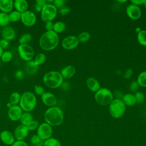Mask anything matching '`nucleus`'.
I'll use <instances>...</instances> for the list:
<instances>
[{
    "label": "nucleus",
    "instance_id": "1",
    "mask_svg": "<svg viewBox=\"0 0 146 146\" xmlns=\"http://www.w3.org/2000/svg\"><path fill=\"white\" fill-rule=\"evenodd\" d=\"M44 119L46 123L52 127L60 125L64 120L63 112L56 106L49 107L44 113Z\"/></svg>",
    "mask_w": 146,
    "mask_h": 146
},
{
    "label": "nucleus",
    "instance_id": "2",
    "mask_svg": "<svg viewBox=\"0 0 146 146\" xmlns=\"http://www.w3.org/2000/svg\"><path fill=\"white\" fill-rule=\"evenodd\" d=\"M59 42L58 34L54 31H48L44 32L40 36L39 40V44L43 50L51 51L58 46Z\"/></svg>",
    "mask_w": 146,
    "mask_h": 146
},
{
    "label": "nucleus",
    "instance_id": "3",
    "mask_svg": "<svg viewBox=\"0 0 146 146\" xmlns=\"http://www.w3.org/2000/svg\"><path fill=\"white\" fill-rule=\"evenodd\" d=\"M44 84L50 88H57L61 86L63 78L59 71H50L44 74L43 76Z\"/></svg>",
    "mask_w": 146,
    "mask_h": 146
},
{
    "label": "nucleus",
    "instance_id": "4",
    "mask_svg": "<svg viewBox=\"0 0 146 146\" xmlns=\"http://www.w3.org/2000/svg\"><path fill=\"white\" fill-rule=\"evenodd\" d=\"M37 100L36 96L30 91H26L21 95L19 106L25 112H31L36 107Z\"/></svg>",
    "mask_w": 146,
    "mask_h": 146
},
{
    "label": "nucleus",
    "instance_id": "5",
    "mask_svg": "<svg viewBox=\"0 0 146 146\" xmlns=\"http://www.w3.org/2000/svg\"><path fill=\"white\" fill-rule=\"evenodd\" d=\"M125 105L120 99H113L109 104V112L111 116L115 119L121 117L125 113Z\"/></svg>",
    "mask_w": 146,
    "mask_h": 146
},
{
    "label": "nucleus",
    "instance_id": "6",
    "mask_svg": "<svg viewBox=\"0 0 146 146\" xmlns=\"http://www.w3.org/2000/svg\"><path fill=\"white\" fill-rule=\"evenodd\" d=\"M95 99L100 105H109L113 99L112 91L107 88H100L95 94Z\"/></svg>",
    "mask_w": 146,
    "mask_h": 146
},
{
    "label": "nucleus",
    "instance_id": "7",
    "mask_svg": "<svg viewBox=\"0 0 146 146\" xmlns=\"http://www.w3.org/2000/svg\"><path fill=\"white\" fill-rule=\"evenodd\" d=\"M57 13L58 9L52 3H47L41 10L40 18L45 23L51 22L55 18Z\"/></svg>",
    "mask_w": 146,
    "mask_h": 146
},
{
    "label": "nucleus",
    "instance_id": "8",
    "mask_svg": "<svg viewBox=\"0 0 146 146\" xmlns=\"http://www.w3.org/2000/svg\"><path fill=\"white\" fill-rule=\"evenodd\" d=\"M18 52L20 58L26 62L32 60L35 55L33 48L29 44H19Z\"/></svg>",
    "mask_w": 146,
    "mask_h": 146
},
{
    "label": "nucleus",
    "instance_id": "9",
    "mask_svg": "<svg viewBox=\"0 0 146 146\" xmlns=\"http://www.w3.org/2000/svg\"><path fill=\"white\" fill-rule=\"evenodd\" d=\"M52 133V127L46 122L40 124L36 129V135L44 141L51 137Z\"/></svg>",
    "mask_w": 146,
    "mask_h": 146
},
{
    "label": "nucleus",
    "instance_id": "10",
    "mask_svg": "<svg viewBox=\"0 0 146 146\" xmlns=\"http://www.w3.org/2000/svg\"><path fill=\"white\" fill-rule=\"evenodd\" d=\"M21 21L26 26L31 27L36 22V16L35 14L30 10H27L21 13Z\"/></svg>",
    "mask_w": 146,
    "mask_h": 146
},
{
    "label": "nucleus",
    "instance_id": "11",
    "mask_svg": "<svg viewBox=\"0 0 146 146\" xmlns=\"http://www.w3.org/2000/svg\"><path fill=\"white\" fill-rule=\"evenodd\" d=\"M79 42L77 36L74 35H69L65 37L62 42L63 48L66 50H70L75 48L79 44Z\"/></svg>",
    "mask_w": 146,
    "mask_h": 146
},
{
    "label": "nucleus",
    "instance_id": "12",
    "mask_svg": "<svg viewBox=\"0 0 146 146\" xmlns=\"http://www.w3.org/2000/svg\"><path fill=\"white\" fill-rule=\"evenodd\" d=\"M126 14L130 19L137 20L141 17V10L139 6L131 3L127 7Z\"/></svg>",
    "mask_w": 146,
    "mask_h": 146
},
{
    "label": "nucleus",
    "instance_id": "13",
    "mask_svg": "<svg viewBox=\"0 0 146 146\" xmlns=\"http://www.w3.org/2000/svg\"><path fill=\"white\" fill-rule=\"evenodd\" d=\"M29 132L27 127L21 124L15 127L13 134L15 140L23 141L27 137Z\"/></svg>",
    "mask_w": 146,
    "mask_h": 146
},
{
    "label": "nucleus",
    "instance_id": "14",
    "mask_svg": "<svg viewBox=\"0 0 146 146\" xmlns=\"http://www.w3.org/2000/svg\"><path fill=\"white\" fill-rule=\"evenodd\" d=\"M22 113L23 110L18 105L12 106L9 108L7 112L9 118L13 121L19 120Z\"/></svg>",
    "mask_w": 146,
    "mask_h": 146
},
{
    "label": "nucleus",
    "instance_id": "15",
    "mask_svg": "<svg viewBox=\"0 0 146 146\" xmlns=\"http://www.w3.org/2000/svg\"><path fill=\"white\" fill-rule=\"evenodd\" d=\"M41 100L43 103L49 107L55 106L57 103V99L54 94L50 92H45L41 96Z\"/></svg>",
    "mask_w": 146,
    "mask_h": 146
},
{
    "label": "nucleus",
    "instance_id": "16",
    "mask_svg": "<svg viewBox=\"0 0 146 146\" xmlns=\"http://www.w3.org/2000/svg\"><path fill=\"white\" fill-rule=\"evenodd\" d=\"M0 140L5 145L11 146L15 141L14 134L9 130H3L0 133Z\"/></svg>",
    "mask_w": 146,
    "mask_h": 146
},
{
    "label": "nucleus",
    "instance_id": "17",
    "mask_svg": "<svg viewBox=\"0 0 146 146\" xmlns=\"http://www.w3.org/2000/svg\"><path fill=\"white\" fill-rule=\"evenodd\" d=\"M15 31L11 26H6L3 28L1 31L2 38L8 41L13 40L15 36Z\"/></svg>",
    "mask_w": 146,
    "mask_h": 146
},
{
    "label": "nucleus",
    "instance_id": "18",
    "mask_svg": "<svg viewBox=\"0 0 146 146\" xmlns=\"http://www.w3.org/2000/svg\"><path fill=\"white\" fill-rule=\"evenodd\" d=\"M14 8L13 0H0V10L1 12L9 14Z\"/></svg>",
    "mask_w": 146,
    "mask_h": 146
},
{
    "label": "nucleus",
    "instance_id": "19",
    "mask_svg": "<svg viewBox=\"0 0 146 146\" xmlns=\"http://www.w3.org/2000/svg\"><path fill=\"white\" fill-rule=\"evenodd\" d=\"M86 84L88 88L94 92H96L100 88L99 81L94 77H88L86 80Z\"/></svg>",
    "mask_w": 146,
    "mask_h": 146
},
{
    "label": "nucleus",
    "instance_id": "20",
    "mask_svg": "<svg viewBox=\"0 0 146 146\" xmlns=\"http://www.w3.org/2000/svg\"><path fill=\"white\" fill-rule=\"evenodd\" d=\"M76 73V68L74 66L71 65H68L61 70L60 74L63 79H68L71 78Z\"/></svg>",
    "mask_w": 146,
    "mask_h": 146
},
{
    "label": "nucleus",
    "instance_id": "21",
    "mask_svg": "<svg viewBox=\"0 0 146 146\" xmlns=\"http://www.w3.org/2000/svg\"><path fill=\"white\" fill-rule=\"evenodd\" d=\"M14 7L15 10L22 13L28 10L29 3L26 0H15L14 1Z\"/></svg>",
    "mask_w": 146,
    "mask_h": 146
},
{
    "label": "nucleus",
    "instance_id": "22",
    "mask_svg": "<svg viewBox=\"0 0 146 146\" xmlns=\"http://www.w3.org/2000/svg\"><path fill=\"white\" fill-rule=\"evenodd\" d=\"M38 67L39 66H36L34 61L32 60L29 62H26L24 68L27 74L29 75H34L37 72Z\"/></svg>",
    "mask_w": 146,
    "mask_h": 146
},
{
    "label": "nucleus",
    "instance_id": "23",
    "mask_svg": "<svg viewBox=\"0 0 146 146\" xmlns=\"http://www.w3.org/2000/svg\"><path fill=\"white\" fill-rule=\"evenodd\" d=\"M121 100L124 104L127 106H133L136 103V99L134 95L130 93L124 95Z\"/></svg>",
    "mask_w": 146,
    "mask_h": 146
},
{
    "label": "nucleus",
    "instance_id": "24",
    "mask_svg": "<svg viewBox=\"0 0 146 146\" xmlns=\"http://www.w3.org/2000/svg\"><path fill=\"white\" fill-rule=\"evenodd\" d=\"M33 120H34L33 115L30 112H23L19 121L21 124L26 126Z\"/></svg>",
    "mask_w": 146,
    "mask_h": 146
},
{
    "label": "nucleus",
    "instance_id": "25",
    "mask_svg": "<svg viewBox=\"0 0 146 146\" xmlns=\"http://www.w3.org/2000/svg\"><path fill=\"white\" fill-rule=\"evenodd\" d=\"M21 97V95L19 92H14L10 95L9 103L12 106L18 105V104H19Z\"/></svg>",
    "mask_w": 146,
    "mask_h": 146
},
{
    "label": "nucleus",
    "instance_id": "26",
    "mask_svg": "<svg viewBox=\"0 0 146 146\" xmlns=\"http://www.w3.org/2000/svg\"><path fill=\"white\" fill-rule=\"evenodd\" d=\"M66 29V25L62 21H57L54 23L53 31L56 34L63 33Z\"/></svg>",
    "mask_w": 146,
    "mask_h": 146
},
{
    "label": "nucleus",
    "instance_id": "27",
    "mask_svg": "<svg viewBox=\"0 0 146 146\" xmlns=\"http://www.w3.org/2000/svg\"><path fill=\"white\" fill-rule=\"evenodd\" d=\"M44 141L36 134L33 135L30 139V143L33 146H43Z\"/></svg>",
    "mask_w": 146,
    "mask_h": 146
},
{
    "label": "nucleus",
    "instance_id": "28",
    "mask_svg": "<svg viewBox=\"0 0 146 146\" xmlns=\"http://www.w3.org/2000/svg\"><path fill=\"white\" fill-rule=\"evenodd\" d=\"M46 60V56L43 52H39L36 55L34 59L33 60L35 64L39 66L42 64H43Z\"/></svg>",
    "mask_w": 146,
    "mask_h": 146
},
{
    "label": "nucleus",
    "instance_id": "29",
    "mask_svg": "<svg viewBox=\"0 0 146 146\" xmlns=\"http://www.w3.org/2000/svg\"><path fill=\"white\" fill-rule=\"evenodd\" d=\"M136 81L140 87H146V71L139 73Z\"/></svg>",
    "mask_w": 146,
    "mask_h": 146
},
{
    "label": "nucleus",
    "instance_id": "30",
    "mask_svg": "<svg viewBox=\"0 0 146 146\" xmlns=\"http://www.w3.org/2000/svg\"><path fill=\"white\" fill-rule=\"evenodd\" d=\"M9 17L10 22H16L21 20V13L17 10H13L9 14Z\"/></svg>",
    "mask_w": 146,
    "mask_h": 146
},
{
    "label": "nucleus",
    "instance_id": "31",
    "mask_svg": "<svg viewBox=\"0 0 146 146\" xmlns=\"http://www.w3.org/2000/svg\"><path fill=\"white\" fill-rule=\"evenodd\" d=\"M9 14L5 13L0 12V26L6 27L10 23Z\"/></svg>",
    "mask_w": 146,
    "mask_h": 146
},
{
    "label": "nucleus",
    "instance_id": "32",
    "mask_svg": "<svg viewBox=\"0 0 146 146\" xmlns=\"http://www.w3.org/2000/svg\"><path fill=\"white\" fill-rule=\"evenodd\" d=\"M137 40L138 43L143 46H146V30H141L137 34Z\"/></svg>",
    "mask_w": 146,
    "mask_h": 146
},
{
    "label": "nucleus",
    "instance_id": "33",
    "mask_svg": "<svg viewBox=\"0 0 146 146\" xmlns=\"http://www.w3.org/2000/svg\"><path fill=\"white\" fill-rule=\"evenodd\" d=\"M43 146H62V145L57 139L51 137L44 141Z\"/></svg>",
    "mask_w": 146,
    "mask_h": 146
},
{
    "label": "nucleus",
    "instance_id": "34",
    "mask_svg": "<svg viewBox=\"0 0 146 146\" xmlns=\"http://www.w3.org/2000/svg\"><path fill=\"white\" fill-rule=\"evenodd\" d=\"M77 38L79 43H85L90 40L91 38V35L87 31H83L80 33Z\"/></svg>",
    "mask_w": 146,
    "mask_h": 146
},
{
    "label": "nucleus",
    "instance_id": "35",
    "mask_svg": "<svg viewBox=\"0 0 146 146\" xmlns=\"http://www.w3.org/2000/svg\"><path fill=\"white\" fill-rule=\"evenodd\" d=\"M32 35L29 33H25L19 39V44H28L32 40Z\"/></svg>",
    "mask_w": 146,
    "mask_h": 146
},
{
    "label": "nucleus",
    "instance_id": "36",
    "mask_svg": "<svg viewBox=\"0 0 146 146\" xmlns=\"http://www.w3.org/2000/svg\"><path fill=\"white\" fill-rule=\"evenodd\" d=\"M12 59H13V54L10 51H3L1 57V60L5 63L9 62Z\"/></svg>",
    "mask_w": 146,
    "mask_h": 146
},
{
    "label": "nucleus",
    "instance_id": "37",
    "mask_svg": "<svg viewBox=\"0 0 146 146\" xmlns=\"http://www.w3.org/2000/svg\"><path fill=\"white\" fill-rule=\"evenodd\" d=\"M39 124H40L39 123L38 121L35 120H33L31 122H30L26 125V127H27L29 131H33L37 129Z\"/></svg>",
    "mask_w": 146,
    "mask_h": 146
},
{
    "label": "nucleus",
    "instance_id": "38",
    "mask_svg": "<svg viewBox=\"0 0 146 146\" xmlns=\"http://www.w3.org/2000/svg\"><path fill=\"white\" fill-rule=\"evenodd\" d=\"M134 96L135 97L136 103L141 104V103H143L144 102L145 95H144V94L142 92L137 91V92H135Z\"/></svg>",
    "mask_w": 146,
    "mask_h": 146
},
{
    "label": "nucleus",
    "instance_id": "39",
    "mask_svg": "<svg viewBox=\"0 0 146 146\" xmlns=\"http://www.w3.org/2000/svg\"><path fill=\"white\" fill-rule=\"evenodd\" d=\"M34 91L35 94L40 96L45 92L44 88L40 85H35L34 88Z\"/></svg>",
    "mask_w": 146,
    "mask_h": 146
},
{
    "label": "nucleus",
    "instance_id": "40",
    "mask_svg": "<svg viewBox=\"0 0 146 146\" xmlns=\"http://www.w3.org/2000/svg\"><path fill=\"white\" fill-rule=\"evenodd\" d=\"M139 87V85L138 84L137 81H132L129 84V90L133 92H137Z\"/></svg>",
    "mask_w": 146,
    "mask_h": 146
},
{
    "label": "nucleus",
    "instance_id": "41",
    "mask_svg": "<svg viewBox=\"0 0 146 146\" xmlns=\"http://www.w3.org/2000/svg\"><path fill=\"white\" fill-rule=\"evenodd\" d=\"M65 1L64 0H54L53 1V5L58 9H60L65 5Z\"/></svg>",
    "mask_w": 146,
    "mask_h": 146
},
{
    "label": "nucleus",
    "instance_id": "42",
    "mask_svg": "<svg viewBox=\"0 0 146 146\" xmlns=\"http://www.w3.org/2000/svg\"><path fill=\"white\" fill-rule=\"evenodd\" d=\"M70 11H71V9L69 7L64 6L62 8L59 9V14L60 15H66L68 14V13H69Z\"/></svg>",
    "mask_w": 146,
    "mask_h": 146
},
{
    "label": "nucleus",
    "instance_id": "43",
    "mask_svg": "<svg viewBox=\"0 0 146 146\" xmlns=\"http://www.w3.org/2000/svg\"><path fill=\"white\" fill-rule=\"evenodd\" d=\"M10 43L9 41L4 39H0V46L1 47V48L3 50V49H7L9 46Z\"/></svg>",
    "mask_w": 146,
    "mask_h": 146
},
{
    "label": "nucleus",
    "instance_id": "44",
    "mask_svg": "<svg viewBox=\"0 0 146 146\" xmlns=\"http://www.w3.org/2000/svg\"><path fill=\"white\" fill-rule=\"evenodd\" d=\"M11 146H29V145L25 140H15Z\"/></svg>",
    "mask_w": 146,
    "mask_h": 146
},
{
    "label": "nucleus",
    "instance_id": "45",
    "mask_svg": "<svg viewBox=\"0 0 146 146\" xmlns=\"http://www.w3.org/2000/svg\"><path fill=\"white\" fill-rule=\"evenodd\" d=\"M53 27H54V23L52 22V21L45 23L44 27H45V29L46 30V31H53Z\"/></svg>",
    "mask_w": 146,
    "mask_h": 146
},
{
    "label": "nucleus",
    "instance_id": "46",
    "mask_svg": "<svg viewBox=\"0 0 146 146\" xmlns=\"http://www.w3.org/2000/svg\"><path fill=\"white\" fill-rule=\"evenodd\" d=\"M132 74H133V70L131 68H129V69L127 70L125 72V73L124 74V78L125 79H128L132 76Z\"/></svg>",
    "mask_w": 146,
    "mask_h": 146
},
{
    "label": "nucleus",
    "instance_id": "47",
    "mask_svg": "<svg viewBox=\"0 0 146 146\" xmlns=\"http://www.w3.org/2000/svg\"><path fill=\"white\" fill-rule=\"evenodd\" d=\"M23 72L22 70H17L15 72V77L17 78V79H21L23 78Z\"/></svg>",
    "mask_w": 146,
    "mask_h": 146
},
{
    "label": "nucleus",
    "instance_id": "48",
    "mask_svg": "<svg viewBox=\"0 0 146 146\" xmlns=\"http://www.w3.org/2000/svg\"><path fill=\"white\" fill-rule=\"evenodd\" d=\"M47 3V2L46 0H36L35 1V4L40 6L42 7H43Z\"/></svg>",
    "mask_w": 146,
    "mask_h": 146
},
{
    "label": "nucleus",
    "instance_id": "49",
    "mask_svg": "<svg viewBox=\"0 0 146 146\" xmlns=\"http://www.w3.org/2000/svg\"><path fill=\"white\" fill-rule=\"evenodd\" d=\"M144 1V0H132V1H131V2L132 4H133L136 6H139L140 5H143Z\"/></svg>",
    "mask_w": 146,
    "mask_h": 146
},
{
    "label": "nucleus",
    "instance_id": "50",
    "mask_svg": "<svg viewBox=\"0 0 146 146\" xmlns=\"http://www.w3.org/2000/svg\"><path fill=\"white\" fill-rule=\"evenodd\" d=\"M62 88L64 91H68L70 88V85L67 82H63V83L61 85Z\"/></svg>",
    "mask_w": 146,
    "mask_h": 146
},
{
    "label": "nucleus",
    "instance_id": "51",
    "mask_svg": "<svg viewBox=\"0 0 146 146\" xmlns=\"http://www.w3.org/2000/svg\"><path fill=\"white\" fill-rule=\"evenodd\" d=\"M42 7H40V6L36 5L35 3V5H34V9L35 10V11H38V12H39V11H41V10H42Z\"/></svg>",
    "mask_w": 146,
    "mask_h": 146
},
{
    "label": "nucleus",
    "instance_id": "52",
    "mask_svg": "<svg viewBox=\"0 0 146 146\" xmlns=\"http://www.w3.org/2000/svg\"><path fill=\"white\" fill-rule=\"evenodd\" d=\"M141 30H141L140 27H137V28H136V29H135V31H136V32L137 33H139L140 32Z\"/></svg>",
    "mask_w": 146,
    "mask_h": 146
},
{
    "label": "nucleus",
    "instance_id": "53",
    "mask_svg": "<svg viewBox=\"0 0 146 146\" xmlns=\"http://www.w3.org/2000/svg\"><path fill=\"white\" fill-rule=\"evenodd\" d=\"M3 49L1 48V47L0 46V58H1L3 52Z\"/></svg>",
    "mask_w": 146,
    "mask_h": 146
},
{
    "label": "nucleus",
    "instance_id": "54",
    "mask_svg": "<svg viewBox=\"0 0 146 146\" xmlns=\"http://www.w3.org/2000/svg\"><path fill=\"white\" fill-rule=\"evenodd\" d=\"M117 2H119V3H124V2H127V1L126 0H124V1H120V0H119V1H117Z\"/></svg>",
    "mask_w": 146,
    "mask_h": 146
},
{
    "label": "nucleus",
    "instance_id": "55",
    "mask_svg": "<svg viewBox=\"0 0 146 146\" xmlns=\"http://www.w3.org/2000/svg\"><path fill=\"white\" fill-rule=\"evenodd\" d=\"M143 5L144 6V7L146 8V0H144V3H143Z\"/></svg>",
    "mask_w": 146,
    "mask_h": 146
}]
</instances>
